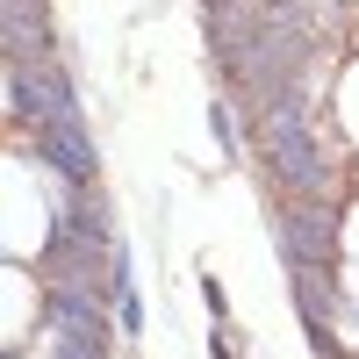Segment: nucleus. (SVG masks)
I'll return each instance as SVG.
<instances>
[{"instance_id": "obj_1", "label": "nucleus", "mask_w": 359, "mask_h": 359, "mask_svg": "<svg viewBox=\"0 0 359 359\" xmlns=\"http://www.w3.org/2000/svg\"><path fill=\"white\" fill-rule=\"evenodd\" d=\"M259 144H266V165H273V180L287 194H323V151L309 137V115H302V94H280L266 101L259 115Z\"/></svg>"}, {"instance_id": "obj_2", "label": "nucleus", "mask_w": 359, "mask_h": 359, "mask_svg": "<svg viewBox=\"0 0 359 359\" xmlns=\"http://www.w3.org/2000/svg\"><path fill=\"white\" fill-rule=\"evenodd\" d=\"M280 252H287V266H323L331 273L338 266V208L323 194H294L280 208Z\"/></svg>"}, {"instance_id": "obj_3", "label": "nucleus", "mask_w": 359, "mask_h": 359, "mask_svg": "<svg viewBox=\"0 0 359 359\" xmlns=\"http://www.w3.org/2000/svg\"><path fill=\"white\" fill-rule=\"evenodd\" d=\"M29 144H36V158L65 180V187H94V144H86V130H79V108L50 115L43 130H29Z\"/></svg>"}, {"instance_id": "obj_4", "label": "nucleus", "mask_w": 359, "mask_h": 359, "mask_svg": "<svg viewBox=\"0 0 359 359\" xmlns=\"http://www.w3.org/2000/svg\"><path fill=\"white\" fill-rule=\"evenodd\" d=\"M208 123H216V137H223V151H237V123H230V108H223V101L208 108Z\"/></svg>"}]
</instances>
